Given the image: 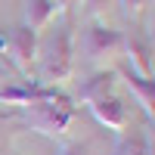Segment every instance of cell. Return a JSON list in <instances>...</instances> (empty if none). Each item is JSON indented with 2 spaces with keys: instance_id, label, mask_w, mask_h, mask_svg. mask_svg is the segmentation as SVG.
<instances>
[{
  "instance_id": "5bb4252c",
  "label": "cell",
  "mask_w": 155,
  "mask_h": 155,
  "mask_svg": "<svg viewBox=\"0 0 155 155\" xmlns=\"http://www.w3.org/2000/svg\"><path fill=\"white\" fill-rule=\"evenodd\" d=\"M0 84H12L9 81V68H6V59L0 56Z\"/></svg>"
},
{
  "instance_id": "3957f363",
  "label": "cell",
  "mask_w": 155,
  "mask_h": 155,
  "mask_svg": "<svg viewBox=\"0 0 155 155\" xmlns=\"http://www.w3.org/2000/svg\"><path fill=\"white\" fill-rule=\"evenodd\" d=\"M37 50H41V37H37V31H31L28 25H16V28L9 31L6 44H3V59L9 62L12 68H16V74L22 78H31L34 74V65H37ZM34 81V78H31Z\"/></svg>"
},
{
  "instance_id": "4fadbf2b",
  "label": "cell",
  "mask_w": 155,
  "mask_h": 155,
  "mask_svg": "<svg viewBox=\"0 0 155 155\" xmlns=\"http://www.w3.org/2000/svg\"><path fill=\"white\" fill-rule=\"evenodd\" d=\"M62 3V12H74L78 6H84V0H59Z\"/></svg>"
},
{
  "instance_id": "277c9868",
  "label": "cell",
  "mask_w": 155,
  "mask_h": 155,
  "mask_svg": "<svg viewBox=\"0 0 155 155\" xmlns=\"http://www.w3.org/2000/svg\"><path fill=\"white\" fill-rule=\"evenodd\" d=\"M124 53V31L93 19L84 28V56L90 62H109Z\"/></svg>"
},
{
  "instance_id": "5b68a950",
  "label": "cell",
  "mask_w": 155,
  "mask_h": 155,
  "mask_svg": "<svg viewBox=\"0 0 155 155\" xmlns=\"http://www.w3.org/2000/svg\"><path fill=\"white\" fill-rule=\"evenodd\" d=\"M124 65H130L137 74L155 78V44L143 28H134L124 34Z\"/></svg>"
},
{
  "instance_id": "8fae6325",
  "label": "cell",
  "mask_w": 155,
  "mask_h": 155,
  "mask_svg": "<svg viewBox=\"0 0 155 155\" xmlns=\"http://www.w3.org/2000/svg\"><path fill=\"white\" fill-rule=\"evenodd\" d=\"M56 155H93V146L87 140H71V143H62Z\"/></svg>"
},
{
  "instance_id": "6da1fadb",
  "label": "cell",
  "mask_w": 155,
  "mask_h": 155,
  "mask_svg": "<svg viewBox=\"0 0 155 155\" xmlns=\"http://www.w3.org/2000/svg\"><path fill=\"white\" fill-rule=\"evenodd\" d=\"M37 65H41V84L62 87L74 74V41H71V25L59 28L47 37L37 50Z\"/></svg>"
},
{
  "instance_id": "8992f818",
  "label": "cell",
  "mask_w": 155,
  "mask_h": 155,
  "mask_svg": "<svg viewBox=\"0 0 155 155\" xmlns=\"http://www.w3.org/2000/svg\"><path fill=\"white\" fill-rule=\"evenodd\" d=\"M90 115L96 118V124H102L106 130L112 134H124L127 130V124H130V115H127V106H124V99L121 96H106V99H96V102H90Z\"/></svg>"
},
{
  "instance_id": "7c38bea8",
  "label": "cell",
  "mask_w": 155,
  "mask_h": 155,
  "mask_svg": "<svg viewBox=\"0 0 155 155\" xmlns=\"http://www.w3.org/2000/svg\"><path fill=\"white\" fill-rule=\"evenodd\" d=\"M106 6H109V0H84V9H87V16H102L106 12Z\"/></svg>"
},
{
  "instance_id": "30bf717a",
  "label": "cell",
  "mask_w": 155,
  "mask_h": 155,
  "mask_svg": "<svg viewBox=\"0 0 155 155\" xmlns=\"http://www.w3.org/2000/svg\"><path fill=\"white\" fill-rule=\"evenodd\" d=\"M152 0H121V9H124V16L130 19V22H140L146 16V9H149Z\"/></svg>"
},
{
  "instance_id": "ba28073f",
  "label": "cell",
  "mask_w": 155,
  "mask_h": 155,
  "mask_svg": "<svg viewBox=\"0 0 155 155\" xmlns=\"http://www.w3.org/2000/svg\"><path fill=\"white\" fill-rule=\"evenodd\" d=\"M115 87H118V71L115 68H99V71H93L90 78H84L78 84V102L90 106L96 99H106V96L115 93Z\"/></svg>"
},
{
  "instance_id": "7a4b0ae2",
  "label": "cell",
  "mask_w": 155,
  "mask_h": 155,
  "mask_svg": "<svg viewBox=\"0 0 155 155\" xmlns=\"http://www.w3.org/2000/svg\"><path fill=\"white\" fill-rule=\"evenodd\" d=\"M78 106L74 102H31L25 109H16L19 121L28 127V130L41 134V137H65L68 127L74 121Z\"/></svg>"
},
{
  "instance_id": "52a82bcc",
  "label": "cell",
  "mask_w": 155,
  "mask_h": 155,
  "mask_svg": "<svg viewBox=\"0 0 155 155\" xmlns=\"http://www.w3.org/2000/svg\"><path fill=\"white\" fill-rule=\"evenodd\" d=\"M115 71H118V78L124 81V87L130 90V96L137 99V106L146 112V118L155 124V78L137 74L130 65H121V68H115Z\"/></svg>"
},
{
  "instance_id": "9c48e42d",
  "label": "cell",
  "mask_w": 155,
  "mask_h": 155,
  "mask_svg": "<svg viewBox=\"0 0 155 155\" xmlns=\"http://www.w3.org/2000/svg\"><path fill=\"white\" fill-rule=\"evenodd\" d=\"M62 16V3L59 0H28L25 3V25L31 31H47L50 25Z\"/></svg>"
}]
</instances>
